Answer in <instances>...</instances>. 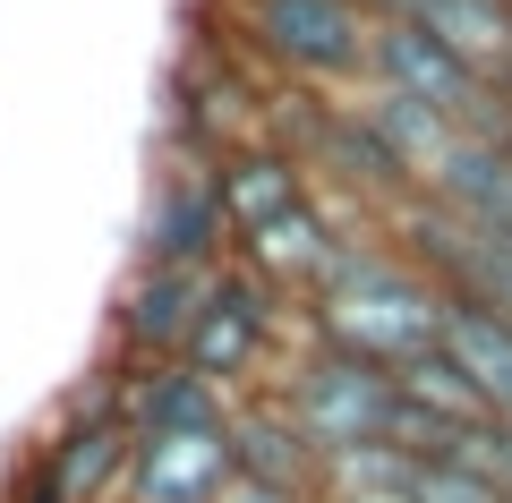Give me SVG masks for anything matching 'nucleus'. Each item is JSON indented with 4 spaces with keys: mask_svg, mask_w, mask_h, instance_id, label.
Wrapping results in <instances>:
<instances>
[{
    "mask_svg": "<svg viewBox=\"0 0 512 503\" xmlns=\"http://www.w3.org/2000/svg\"><path fill=\"white\" fill-rule=\"evenodd\" d=\"M427 197H444L453 214H470V222H487V231L512 239V145H478V137H461L453 162L436 171V188H427Z\"/></svg>",
    "mask_w": 512,
    "mask_h": 503,
    "instance_id": "obj_18",
    "label": "nucleus"
},
{
    "mask_svg": "<svg viewBox=\"0 0 512 503\" xmlns=\"http://www.w3.org/2000/svg\"><path fill=\"white\" fill-rule=\"evenodd\" d=\"M291 316H299V307L282 299V290H265L239 256H222V265H214V299H205V316L188 324L180 359L197 367V376H214L231 401L239 393H265V384H274L265 367H274L282 342H291Z\"/></svg>",
    "mask_w": 512,
    "mask_h": 503,
    "instance_id": "obj_4",
    "label": "nucleus"
},
{
    "mask_svg": "<svg viewBox=\"0 0 512 503\" xmlns=\"http://www.w3.org/2000/svg\"><path fill=\"white\" fill-rule=\"evenodd\" d=\"M214 197H222V222H231V248H239V239H256L265 222L299 214V205L316 197V180H308V162L282 137H239L231 154H214Z\"/></svg>",
    "mask_w": 512,
    "mask_h": 503,
    "instance_id": "obj_9",
    "label": "nucleus"
},
{
    "mask_svg": "<svg viewBox=\"0 0 512 503\" xmlns=\"http://www.w3.org/2000/svg\"><path fill=\"white\" fill-rule=\"evenodd\" d=\"M419 503H512V495H495L487 478H470V469H453V461H427L419 469Z\"/></svg>",
    "mask_w": 512,
    "mask_h": 503,
    "instance_id": "obj_19",
    "label": "nucleus"
},
{
    "mask_svg": "<svg viewBox=\"0 0 512 503\" xmlns=\"http://www.w3.org/2000/svg\"><path fill=\"white\" fill-rule=\"evenodd\" d=\"M214 299V265H137L120 282V307H111V359H180L188 324Z\"/></svg>",
    "mask_w": 512,
    "mask_h": 503,
    "instance_id": "obj_8",
    "label": "nucleus"
},
{
    "mask_svg": "<svg viewBox=\"0 0 512 503\" xmlns=\"http://www.w3.org/2000/svg\"><path fill=\"white\" fill-rule=\"evenodd\" d=\"M384 239L444 290V307H470V316H504L512 324V239L504 231L453 214L444 197H410L402 214L384 222Z\"/></svg>",
    "mask_w": 512,
    "mask_h": 503,
    "instance_id": "obj_5",
    "label": "nucleus"
},
{
    "mask_svg": "<svg viewBox=\"0 0 512 503\" xmlns=\"http://www.w3.org/2000/svg\"><path fill=\"white\" fill-rule=\"evenodd\" d=\"M299 324H308L316 342L359 350V359H376V367H410V359H427V350L444 342V290L384 231H359L333 256V273L308 290Z\"/></svg>",
    "mask_w": 512,
    "mask_h": 503,
    "instance_id": "obj_1",
    "label": "nucleus"
},
{
    "mask_svg": "<svg viewBox=\"0 0 512 503\" xmlns=\"http://www.w3.org/2000/svg\"><path fill=\"white\" fill-rule=\"evenodd\" d=\"M444 359L470 376V393L487 401V418L512 427V324L504 316H470V307H444Z\"/></svg>",
    "mask_w": 512,
    "mask_h": 503,
    "instance_id": "obj_17",
    "label": "nucleus"
},
{
    "mask_svg": "<svg viewBox=\"0 0 512 503\" xmlns=\"http://www.w3.org/2000/svg\"><path fill=\"white\" fill-rule=\"evenodd\" d=\"M342 248H350V222L333 214V197H308L299 214H282V222H265L256 239H239L231 256H239L265 290H282V299L308 307V290L333 273V256H342Z\"/></svg>",
    "mask_w": 512,
    "mask_h": 503,
    "instance_id": "obj_10",
    "label": "nucleus"
},
{
    "mask_svg": "<svg viewBox=\"0 0 512 503\" xmlns=\"http://www.w3.org/2000/svg\"><path fill=\"white\" fill-rule=\"evenodd\" d=\"M0 503H69V495H60V486H52V469H43L35 452H26V461H18V478H9V495H0Z\"/></svg>",
    "mask_w": 512,
    "mask_h": 503,
    "instance_id": "obj_20",
    "label": "nucleus"
},
{
    "mask_svg": "<svg viewBox=\"0 0 512 503\" xmlns=\"http://www.w3.org/2000/svg\"><path fill=\"white\" fill-rule=\"evenodd\" d=\"M325 503H419V495H325Z\"/></svg>",
    "mask_w": 512,
    "mask_h": 503,
    "instance_id": "obj_23",
    "label": "nucleus"
},
{
    "mask_svg": "<svg viewBox=\"0 0 512 503\" xmlns=\"http://www.w3.org/2000/svg\"><path fill=\"white\" fill-rule=\"evenodd\" d=\"M35 461L52 469V486H60L69 503H128V461H137V435H128V418H94V427L60 418V427L35 444Z\"/></svg>",
    "mask_w": 512,
    "mask_h": 503,
    "instance_id": "obj_13",
    "label": "nucleus"
},
{
    "mask_svg": "<svg viewBox=\"0 0 512 503\" xmlns=\"http://www.w3.org/2000/svg\"><path fill=\"white\" fill-rule=\"evenodd\" d=\"M231 256V222L214 197V162L171 154L154 171L146 222H137V265H222Z\"/></svg>",
    "mask_w": 512,
    "mask_h": 503,
    "instance_id": "obj_7",
    "label": "nucleus"
},
{
    "mask_svg": "<svg viewBox=\"0 0 512 503\" xmlns=\"http://www.w3.org/2000/svg\"><path fill=\"white\" fill-rule=\"evenodd\" d=\"M274 393L291 401L299 435L316 452H359V444H393V418H402V384L393 367L359 359V350H333L316 333H299V359L274 376Z\"/></svg>",
    "mask_w": 512,
    "mask_h": 503,
    "instance_id": "obj_3",
    "label": "nucleus"
},
{
    "mask_svg": "<svg viewBox=\"0 0 512 503\" xmlns=\"http://www.w3.org/2000/svg\"><path fill=\"white\" fill-rule=\"evenodd\" d=\"M222 435H231V469H248V478H265V486H291V495L325 503V452L299 435V418H291V401H282V393H239Z\"/></svg>",
    "mask_w": 512,
    "mask_h": 503,
    "instance_id": "obj_11",
    "label": "nucleus"
},
{
    "mask_svg": "<svg viewBox=\"0 0 512 503\" xmlns=\"http://www.w3.org/2000/svg\"><path fill=\"white\" fill-rule=\"evenodd\" d=\"M367 86L384 94H410V103H427L453 137H478V145H512V94L487 86L478 69H461L453 52H444L427 26L393 18L376 26V52H367Z\"/></svg>",
    "mask_w": 512,
    "mask_h": 503,
    "instance_id": "obj_6",
    "label": "nucleus"
},
{
    "mask_svg": "<svg viewBox=\"0 0 512 503\" xmlns=\"http://www.w3.org/2000/svg\"><path fill=\"white\" fill-rule=\"evenodd\" d=\"M128 435H222L231 427V393L214 376H197L188 359H128V401H120Z\"/></svg>",
    "mask_w": 512,
    "mask_h": 503,
    "instance_id": "obj_12",
    "label": "nucleus"
},
{
    "mask_svg": "<svg viewBox=\"0 0 512 503\" xmlns=\"http://www.w3.org/2000/svg\"><path fill=\"white\" fill-rule=\"evenodd\" d=\"M359 9H367V18H376V26H393V18H419L427 0H359Z\"/></svg>",
    "mask_w": 512,
    "mask_h": 503,
    "instance_id": "obj_22",
    "label": "nucleus"
},
{
    "mask_svg": "<svg viewBox=\"0 0 512 503\" xmlns=\"http://www.w3.org/2000/svg\"><path fill=\"white\" fill-rule=\"evenodd\" d=\"M350 103H359V120L376 128V145L410 171V188L427 197V188H436V171L453 162V145H461V137H453V128H444L427 103H410V94H384V86H359Z\"/></svg>",
    "mask_w": 512,
    "mask_h": 503,
    "instance_id": "obj_15",
    "label": "nucleus"
},
{
    "mask_svg": "<svg viewBox=\"0 0 512 503\" xmlns=\"http://www.w3.org/2000/svg\"><path fill=\"white\" fill-rule=\"evenodd\" d=\"M231 478V435H137L128 503H214Z\"/></svg>",
    "mask_w": 512,
    "mask_h": 503,
    "instance_id": "obj_14",
    "label": "nucleus"
},
{
    "mask_svg": "<svg viewBox=\"0 0 512 503\" xmlns=\"http://www.w3.org/2000/svg\"><path fill=\"white\" fill-rule=\"evenodd\" d=\"M214 503H308V495H291V486H265V478H248V469H231Z\"/></svg>",
    "mask_w": 512,
    "mask_h": 503,
    "instance_id": "obj_21",
    "label": "nucleus"
},
{
    "mask_svg": "<svg viewBox=\"0 0 512 503\" xmlns=\"http://www.w3.org/2000/svg\"><path fill=\"white\" fill-rule=\"evenodd\" d=\"M410 26H427L461 69H478L487 86L512 94V0H427Z\"/></svg>",
    "mask_w": 512,
    "mask_h": 503,
    "instance_id": "obj_16",
    "label": "nucleus"
},
{
    "mask_svg": "<svg viewBox=\"0 0 512 503\" xmlns=\"http://www.w3.org/2000/svg\"><path fill=\"white\" fill-rule=\"evenodd\" d=\"M231 35L256 69L308 94H359L376 52V18L359 0H231Z\"/></svg>",
    "mask_w": 512,
    "mask_h": 503,
    "instance_id": "obj_2",
    "label": "nucleus"
}]
</instances>
